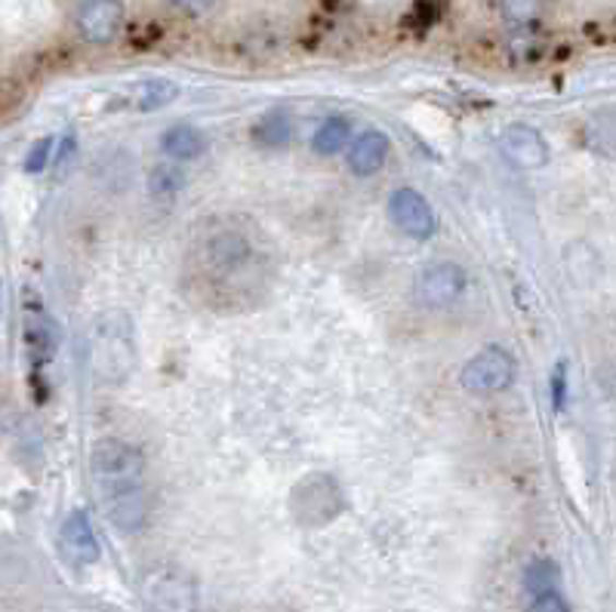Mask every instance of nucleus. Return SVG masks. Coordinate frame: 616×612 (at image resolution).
I'll use <instances>...</instances> for the list:
<instances>
[{
	"mask_svg": "<svg viewBox=\"0 0 616 612\" xmlns=\"http://www.w3.org/2000/svg\"><path fill=\"white\" fill-rule=\"evenodd\" d=\"M170 3L179 13H186V16H204L220 0H170Z\"/></svg>",
	"mask_w": 616,
	"mask_h": 612,
	"instance_id": "5701e85b",
	"label": "nucleus"
},
{
	"mask_svg": "<svg viewBox=\"0 0 616 612\" xmlns=\"http://www.w3.org/2000/svg\"><path fill=\"white\" fill-rule=\"evenodd\" d=\"M460 382L462 388L472 394L506 392L514 382V358L506 348L490 345L462 367Z\"/></svg>",
	"mask_w": 616,
	"mask_h": 612,
	"instance_id": "20e7f679",
	"label": "nucleus"
},
{
	"mask_svg": "<svg viewBox=\"0 0 616 612\" xmlns=\"http://www.w3.org/2000/svg\"><path fill=\"white\" fill-rule=\"evenodd\" d=\"M161 148L170 160H194V157H201L206 152V136L201 130L189 127V123H176L164 133Z\"/></svg>",
	"mask_w": 616,
	"mask_h": 612,
	"instance_id": "ddd939ff",
	"label": "nucleus"
},
{
	"mask_svg": "<svg viewBox=\"0 0 616 612\" xmlns=\"http://www.w3.org/2000/svg\"><path fill=\"white\" fill-rule=\"evenodd\" d=\"M59 544H62V554L74 566H93L103 557V548H99V539L93 532L86 511H71L66 517V524L59 529Z\"/></svg>",
	"mask_w": 616,
	"mask_h": 612,
	"instance_id": "9d476101",
	"label": "nucleus"
},
{
	"mask_svg": "<svg viewBox=\"0 0 616 612\" xmlns=\"http://www.w3.org/2000/svg\"><path fill=\"white\" fill-rule=\"evenodd\" d=\"M201 268L206 277H213V284L220 289L232 287V280H247V274H253L257 262H253V247L250 240L240 235H216L204 243L201 253Z\"/></svg>",
	"mask_w": 616,
	"mask_h": 612,
	"instance_id": "f03ea898",
	"label": "nucleus"
},
{
	"mask_svg": "<svg viewBox=\"0 0 616 612\" xmlns=\"http://www.w3.org/2000/svg\"><path fill=\"white\" fill-rule=\"evenodd\" d=\"M145 600L154 612H194L198 591L182 569L176 566H161L145 578Z\"/></svg>",
	"mask_w": 616,
	"mask_h": 612,
	"instance_id": "423d86ee",
	"label": "nucleus"
},
{
	"mask_svg": "<svg viewBox=\"0 0 616 612\" xmlns=\"http://www.w3.org/2000/svg\"><path fill=\"white\" fill-rule=\"evenodd\" d=\"M558 585H561V569H558V563L546 561V557L528 563V569H524V591H528V595L536 597L543 595V591H555Z\"/></svg>",
	"mask_w": 616,
	"mask_h": 612,
	"instance_id": "dca6fc26",
	"label": "nucleus"
},
{
	"mask_svg": "<svg viewBox=\"0 0 616 612\" xmlns=\"http://www.w3.org/2000/svg\"><path fill=\"white\" fill-rule=\"evenodd\" d=\"M182 185H186V172L176 164H157L149 176V191L154 197H173Z\"/></svg>",
	"mask_w": 616,
	"mask_h": 612,
	"instance_id": "a211bd4d",
	"label": "nucleus"
},
{
	"mask_svg": "<svg viewBox=\"0 0 616 612\" xmlns=\"http://www.w3.org/2000/svg\"><path fill=\"white\" fill-rule=\"evenodd\" d=\"M25 345H28V351H32V358L37 363H47L56 355L59 339H56V329H52V324L47 321V314H44L40 305H25Z\"/></svg>",
	"mask_w": 616,
	"mask_h": 612,
	"instance_id": "f8f14e48",
	"label": "nucleus"
},
{
	"mask_svg": "<svg viewBox=\"0 0 616 612\" xmlns=\"http://www.w3.org/2000/svg\"><path fill=\"white\" fill-rule=\"evenodd\" d=\"M123 25L120 0H81L78 7V28L90 44H111Z\"/></svg>",
	"mask_w": 616,
	"mask_h": 612,
	"instance_id": "1a4fd4ad",
	"label": "nucleus"
},
{
	"mask_svg": "<svg viewBox=\"0 0 616 612\" xmlns=\"http://www.w3.org/2000/svg\"><path fill=\"white\" fill-rule=\"evenodd\" d=\"M565 394H567V367L565 363H558L555 373H552V404H555L558 412L565 409V400H567Z\"/></svg>",
	"mask_w": 616,
	"mask_h": 612,
	"instance_id": "4be33fe9",
	"label": "nucleus"
},
{
	"mask_svg": "<svg viewBox=\"0 0 616 612\" xmlns=\"http://www.w3.org/2000/svg\"><path fill=\"white\" fill-rule=\"evenodd\" d=\"M389 148H392V142L389 136L382 133V130H367V133H360L355 142H352V152H348V170L360 176V179H367V176H374V172L382 170V164H386V157H389Z\"/></svg>",
	"mask_w": 616,
	"mask_h": 612,
	"instance_id": "9b49d317",
	"label": "nucleus"
},
{
	"mask_svg": "<svg viewBox=\"0 0 616 612\" xmlns=\"http://www.w3.org/2000/svg\"><path fill=\"white\" fill-rule=\"evenodd\" d=\"M74 152H78V139H74V133H66V136L59 139V148L52 154V164H56V167H66Z\"/></svg>",
	"mask_w": 616,
	"mask_h": 612,
	"instance_id": "b1692460",
	"label": "nucleus"
},
{
	"mask_svg": "<svg viewBox=\"0 0 616 612\" xmlns=\"http://www.w3.org/2000/svg\"><path fill=\"white\" fill-rule=\"evenodd\" d=\"M293 136V120L284 111H269L262 115L259 123L253 127V139L265 148H277V145H287Z\"/></svg>",
	"mask_w": 616,
	"mask_h": 612,
	"instance_id": "2eb2a0df",
	"label": "nucleus"
},
{
	"mask_svg": "<svg viewBox=\"0 0 616 612\" xmlns=\"http://www.w3.org/2000/svg\"><path fill=\"white\" fill-rule=\"evenodd\" d=\"M389 216L392 221L413 240L435 238L438 231V213L428 204L426 194H419L416 188H398L389 197Z\"/></svg>",
	"mask_w": 616,
	"mask_h": 612,
	"instance_id": "0eeeda50",
	"label": "nucleus"
},
{
	"mask_svg": "<svg viewBox=\"0 0 616 612\" xmlns=\"http://www.w3.org/2000/svg\"><path fill=\"white\" fill-rule=\"evenodd\" d=\"M179 96V86L170 84V81H152V84L142 86L139 93V111H157V108H167Z\"/></svg>",
	"mask_w": 616,
	"mask_h": 612,
	"instance_id": "6ab92c4d",
	"label": "nucleus"
},
{
	"mask_svg": "<svg viewBox=\"0 0 616 612\" xmlns=\"http://www.w3.org/2000/svg\"><path fill=\"white\" fill-rule=\"evenodd\" d=\"M469 287V277L457 262H431L428 268L416 274V302L426 308H447L460 302Z\"/></svg>",
	"mask_w": 616,
	"mask_h": 612,
	"instance_id": "39448f33",
	"label": "nucleus"
},
{
	"mask_svg": "<svg viewBox=\"0 0 616 612\" xmlns=\"http://www.w3.org/2000/svg\"><path fill=\"white\" fill-rule=\"evenodd\" d=\"M499 10L514 28H531L533 22L543 16L546 0H499Z\"/></svg>",
	"mask_w": 616,
	"mask_h": 612,
	"instance_id": "f3484780",
	"label": "nucleus"
},
{
	"mask_svg": "<svg viewBox=\"0 0 616 612\" xmlns=\"http://www.w3.org/2000/svg\"><path fill=\"white\" fill-rule=\"evenodd\" d=\"M528 612H570V607H567V600L561 597V591L555 588V591H543V595L531 597Z\"/></svg>",
	"mask_w": 616,
	"mask_h": 612,
	"instance_id": "412c9836",
	"label": "nucleus"
},
{
	"mask_svg": "<svg viewBox=\"0 0 616 612\" xmlns=\"http://www.w3.org/2000/svg\"><path fill=\"white\" fill-rule=\"evenodd\" d=\"M0 308H3V287H0Z\"/></svg>",
	"mask_w": 616,
	"mask_h": 612,
	"instance_id": "393cba45",
	"label": "nucleus"
},
{
	"mask_svg": "<svg viewBox=\"0 0 616 612\" xmlns=\"http://www.w3.org/2000/svg\"><path fill=\"white\" fill-rule=\"evenodd\" d=\"M52 145H56V139H52V136L37 139L35 148H32V152H28V157H25V172H44V170H47V164H50V157H52Z\"/></svg>",
	"mask_w": 616,
	"mask_h": 612,
	"instance_id": "aec40b11",
	"label": "nucleus"
},
{
	"mask_svg": "<svg viewBox=\"0 0 616 612\" xmlns=\"http://www.w3.org/2000/svg\"><path fill=\"white\" fill-rule=\"evenodd\" d=\"M343 490L330 475H308L293 490V514L306 527L330 524L343 511Z\"/></svg>",
	"mask_w": 616,
	"mask_h": 612,
	"instance_id": "7ed1b4c3",
	"label": "nucleus"
},
{
	"mask_svg": "<svg viewBox=\"0 0 616 612\" xmlns=\"http://www.w3.org/2000/svg\"><path fill=\"white\" fill-rule=\"evenodd\" d=\"M348 139H352V123H348V118L333 115V118H327L324 123L315 130L311 148L318 154H324V157H333V154H340L345 145H348Z\"/></svg>",
	"mask_w": 616,
	"mask_h": 612,
	"instance_id": "4468645a",
	"label": "nucleus"
},
{
	"mask_svg": "<svg viewBox=\"0 0 616 612\" xmlns=\"http://www.w3.org/2000/svg\"><path fill=\"white\" fill-rule=\"evenodd\" d=\"M499 148L506 154V160L521 167V170H540L548 164V145L543 133L531 123H512L502 130Z\"/></svg>",
	"mask_w": 616,
	"mask_h": 612,
	"instance_id": "6e6552de",
	"label": "nucleus"
},
{
	"mask_svg": "<svg viewBox=\"0 0 616 612\" xmlns=\"http://www.w3.org/2000/svg\"><path fill=\"white\" fill-rule=\"evenodd\" d=\"M90 475L96 493L103 499L108 520L120 532H139L149 520V499H145V459L133 443L118 437H103L90 449Z\"/></svg>",
	"mask_w": 616,
	"mask_h": 612,
	"instance_id": "f257e3e1",
	"label": "nucleus"
}]
</instances>
